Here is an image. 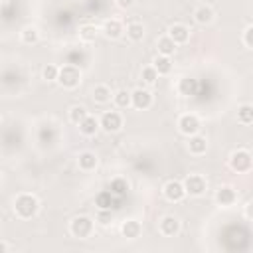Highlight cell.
<instances>
[{"mask_svg": "<svg viewBox=\"0 0 253 253\" xmlns=\"http://www.w3.org/2000/svg\"><path fill=\"white\" fill-rule=\"evenodd\" d=\"M40 210V202L34 194H20L16 200H14V211L18 217L22 219H30L38 213Z\"/></svg>", "mask_w": 253, "mask_h": 253, "instance_id": "6da1fadb", "label": "cell"}, {"mask_svg": "<svg viewBox=\"0 0 253 253\" xmlns=\"http://www.w3.org/2000/svg\"><path fill=\"white\" fill-rule=\"evenodd\" d=\"M59 85H63L65 89H75L81 83V69L77 65L65 63L63 67H59V75H57Z\"/></svg>", "mask_w": 253, "mask_h": 253, "instance_id": "7a4b0ae2", "label": "cell"}, {"mask_svg": "<svg viewBox=\"0 0 253 253\" xmlns=\"http://www.w3.org/2000/svg\"><path fill=\"white\" fill-rule=\"evenodd\" d=\"M229 166L235 172H249L253 168V156H251V152H247L243 148L235 150L231 154V158H229Z\"/></svg>", "mask_w": 253, "mask_h": 253, "instance_id": "3957f363", "label": "cell"}, {"mask_svg": "<svg viewBox=\"0 0 253 253\" xmlns=\"http://www.w3.org/2000/svg\"><path fill=\"white\" fill-rule=\"evenodd\" d=\"M69 229H71V233H73L75 237L85 239V237H89V235L93 233V219L87 217V215H77V217L71 221Z\"/></svg>", "mask_w": 253, "mask_h": 253, "instance_id": "277c9868", "label": "cell"}, {"mask_svg": "<svg viewBox=\"0 0 253 253\" xmlns=\"http://www.w3.org/2000/svg\"><path fill=\"white\" fill-rule=\"evenodd\" d=\"M121 204H123V198H117L111 190H103L95 196V206L99 210H117L121 208Z\"/></svg>", "mask_w": 253, "mask_h": 253, "instance_id": "5b68a950", "label": "cell"}, {"mask_svg": "<svg viewBox=\"0 0 253 253\" xmlns=\"http://www.w3.org/2000/svg\"><path fill=\"white\" fill-rule=\"evenodd\" d=\"M178 128H180L182 134H188V136L198 134V130H200V119L196 115H192V113L182 115L178 119Z\"/></svg>", "mask_w": 253, "mask_h": 253, "instance_id": "8992f818", "label": "cell"}, {"mask_svg": "<svg viewBox=\"0 0 253 253\" xmlns=\"http://www.w3.org/2000/svg\"><path fill=\"white\" fill-rule=\"evenodd\" d=\"M184 188H186V194L190 196H202L206 192V180L200 174H190L184 180Z\"/></svg>", "mask_w": 253, "mask_h": 253, "instance_id": "52a82bcc", "label": "cell"}, {"mask_svg": "<svg viewBox=\"0 0 253 253\" xmlns=\"http://www.w3.org/2000/svg\"><path fill=\"white\" fill-rule=\"evenodd\" d=\"M101 126H103L107 132H117V130L123 126V117H121V113H117V111H107V113L101 117Z\"/></svg>", "mask_w": 253, "mask_h": 253, "instance_id": "ba28073f", "label": "cell"}, {"mask_svg": "<svg viewBox=\"0 0 253 253\" xmlns=\"http://www.w3.org/2000/svg\"><path fill=\"white\" fill-rule=\"evenodd\" d=\"M164 196H166L168 202H182L184 196H186V188H184V184H180L176 180H170L164 186Z\"/></svg>", "mask_w": 253, "mask_h": 253, "instance_id": "9c48e42d", "label": "cell"}, {"mask_svg": "<svg viewBox=\"0 0 253 253\" xmlns=\"http://www.w3.org/2000/svg\"><path fill=\"white\" fill-rule=\"evenodd\" d=\"M152 105V95L146 89H134L132 91V107L138 111H144Z\"/></svg>", "mask_w": 253, "mask_h": 253, "instance_id": "30bf717a", "label": "cell"}, {"mask_svg": "<svg viewBox=\"0 0 253 253\" xmlns=\"http://www.w3.org/2000/svg\"><path fill=\"white\" fill-rule=\"evenodd\" d=\"M178 231H180V219H178V217H174V215L162 217V221H160V233H162V235L174 237Z\"/></svg>", "mask_w": 253, "mask_h": 253, "instance_id": "8fae6325", "label": "cell"}, {"mask_svg": "<svg viewBox=\"0 0 253 253\" xmlns=\"http://www.w3.org/2000/svg\"><path fill=\"white\" fill-rule=\"evenodd\" d=\"M215 200H217L219 206H233L235 200H237V194H235V190L231 186H221L217 190V194H215Z\"/></svg>", "mask_w": 253, "mask_h": 253, "instance_id": "7c38bea8", "label": "cell"}, {"mask_svg": "<svg viewBox=\"0 0 253 253\" xmlns=\"http://www.w3.org/2000/svg\"><path fill=\"white\" fill-rule=\"evenodd\" d=\"M168 36H170L176 43H186L188 38H190V30H188L184 24H174V26H170Z\"/></svg>", "mask_w": 253, "mask_h": 253, "instance_id": "4fadbf2b", "label": "cell"}, {"mask_svg": "<svg viewBox=\"0 0 253 253\" xmlns=\"http://www.w3.org/2000/svg\"><path fill=\"white\" fill-rule=\"evenodd\" d=\"M65 61H67V63H71V65L81 67L83 63H87V53H85V49H83V47H73V49H69V51H67Z\"/></svg>", "mask_w": 253, "mask_h": 253, "instance_id": "5bb4252c", "label": "cell"}, {"mask_svg": "<svg viewBox=\"0 0 253 253\" xmlns=\"http://www.w3.org/2000/svg\"><path fill=\"white\" fill-rule=\"evenodd\" d=\"M178 91H180V95H186V97L196 95V93H198V79L182 77V79L178 81Z\"/></svg>", "mask_w": 253, "mask_h": 253, "instance_id": "9a60e30c", "label": "cell"}, {"mask_svg": "<svg viewBox=\"0 0 253 253\" xmlns=\"http://www.w3.org/2000/svg\"><path fill=\"white\" fill-rule=\"evenodd\" d=\"M140 231H142V227H140V223H138L136 219H126V221L121 225V233H123L126 239H134V237H138Z\"/></svg>", "mask_w": 253, "mask_h": 253, "instance_id": "2e32d148", "label": "cell"}, {"mask_svg": "<svg viewBox=\"0 0 253 253\" xmlns=\"http://www.w3.org/2000/svg\"><path fill=\"white\" fill-rule=\"evenodd\" d=\"M38 138H40L42 144H53L57 140V130L51 125H43L38 130Z\"/></svg>", "mask_w": 253, "mask_h": 253, "instance_id": "e0dca14e", "label": "cell"}, {"mask_svg": "<svg viewBox=\"0 0 253 253\" xmlns=\"http://www.w3.org/2000/svg\"><path fill=\"white\" fill-rule=\"evenodd\" d=\"M188 148H190L192 154H198V156L204 154L206 148H208V140H206V136L192 134V136H190V142H188Z\"/></svg>", "mask_w": 253, "mask_h": 253, "instance_id": "ac0fdd59", "label": "cell"}, {"mask_svg": "<svg viewBox=\"0 0 253 253\" xmlns=\"http://www.w3.org/2000/svg\"><path fill=\"white\" fill-rule=\"evenodd\" d=\"M99 126H101V121H97V119L91 117V115H87V119H85L83 123H79V130H81L85 136H93V134L99 130Z\"/></svg>", "mask_w": 253, "mask_h": 253, "instance_id": "d6986e66", "label": "cell"}, {"mask_svg": "<svg viewBox=\"0 0 253 253\" xmlns=\"http://www.w3.org/2000/svg\"><path fill=\"white\" fill-rule=\"evenodd\" d=\"M103 32H105L107 38H119V36L123 34V24H121L119 20H115V18L105 20V24H103Z\"/></svg>", "mask_w": 253, "mask_h": 253, "instance_id": "ffe728a7", "label": "cell"}, {"mask_svg": "<svg viewBox=\"0 0 253 253\" xmlns=\"http://www.w3.org/2000/svg\"><path fill=\"white\" fill-rule=\"evenodd\" d=\"M109 190H111L117 198H123V200H125V196L128 194V182H126L125 178H115V180H111Z\"/></svg>", "mask_w": 253, "mask_h": 253, "instance_id": "44dd1931", "label": "cell"}, {"mask_svg": "<svg viewBox=\"0 0 253 253\" xmlns=\"http://www.w3.org/2000/svg\"><path fill=\"white\" fill-rule=\"evenodd\" d=\"M176 42L170 38V36H162L160 40H158V53L160 55H172L174 51H176Z\"/></svg>", "mask_w": 253, "mask_h": 253, "instance_id": "7402d4cb", "label": "cell"}, {"mask_svg": "<svg viewBox=\"0 0 253 253\" xmlns=\"http://www.w3.org/2000/svg\"><path fill=\"white\" fill-rule=\"evenodd\" d=\"M77 162H79V168L81 170H95L99 160H97V156L93 152H81Z\"/></svg>", "mask_w": 253, "mask_h": 253, "instance_id": "603a6c76", "label": "cell"}, {"mask_svg": "<svg viewBox=\"0 0 253 253\" xmlns=\"http://www.w3.org/2000/svg\"><path fill=\"white\" fill-rule=\"evenodd\" d=\"M194 18H196L198 24L206 26V24H210V22L213 20V10H211L210 6H200V8L194 12Z\"/></svg>", "mask_w": 253, "mask_h": 253, "instance_id": "cb8c5ba5", "label": "cell"}, {"mask_svg": "<svg viewBox=\"0 0 253 253\" xmlns=\"http://www.w3.org/2000/svg\"><path fill=\"white\" fill-rule=\"evenodd\" d=\"M113 99H115V105H117L119 109H126V107L132 105V93H128L126 89L117 91V93L113 95Z\"/></svg>", "mask_w": 253, "mask_h": 253, "instance_id": "d4e9b609", "label": "cell"}, {"mask_svg": "<svg viewBox=\"0 0 253 253\" xmlns=\"http://www.w3.org/2000/svg\"><path fill=\"white\" fill-rule=\"evenodd\" d=\"M154 67L158 71V75H168L172 71V61H170V55H158L154 59Z\"/></svg>", "mask_w": 253, "mask_h": 253, "instance_id": "484cf974", "label": "cell"}, {"mask_svg": "<svg viewBox=\"0 0 253 253\" xmlns=\"http://www.w3.org/2000/svg\"><path fill=\"white\" fill-rule=\"evenodd\" d=\"M237 121L241 123V125H251L253 123V105H241L239 109H237Z\"/></svg>", "mask_w": 253, "mask_h": 253, "instance_id": "4316f807", "label": "cell"}, {"mask_svg": "<svg viewBox=\"0 0 253 253\" xmlns=\"http://www.w3.org/2000/svg\"><path fill=\"white\" fill-rule=\"evenodd\" d=\"M97 34H99V30H97V26H93V24H85V26H81L79 28V38L83 40V42H95V38H97Z\"/></svg>", "mask_w": 253, "mask_h": 253, "instance_id": "83f0119b", "label": "cell"}, {"mask_svg": "<svg viewBox=\"0 0 253 253\" xmlns=\"http://www.w3.org/2000/svg\"><path fill=\"white\" fill-rule=\"evenodd\" d=\"M93 99H95V103H109L111 101V89L107 87V85H97L95 89H93Z\"/></svg>", "mask_w": 253, "mask_h": 253, "instance_id": "f1b7e54d", "label": "cell"}, {"mask_svg": "<svg viewBox=\"0 0 253 253\" xmlns=\"http://www.w3.org/2000/svg\"><path fill=\"white\" fill-rule=\"evenodd\" d=\"M126 36H128L132 42H140L142 36H144V28H142V24H138V22H130V24L126 26Z\"/></svg>", "mask_w": 253, "mask_h": 253, "instance_id": "f546056e", "label": "cell"}, {"mask_svg": "<svg viewBox=\"0 0 253 253\" xmlns=\"http://www.w3.org/2000/svg\"><path fill=\"white\" fill-rule=\"evenodd\" d=\"M38 40H40V32H38L34 26H28V28L22 30V42H24V43L34 45V43H38Z\"/></svg>", "mask_w": 253, "mask_h": 253, "instance_id": "4dcf8cb0", "label": "cell"}, {"mask_svg": "<svg viewBox=\"0 0 253 253\" xmlns=\"http://www.w3.org/2000/svg\"><path fill=\"white\" fill-rule=\"evenodd\" d=\"M69 119H71V123H75V125L83 123V121L87 119V111H85V107H81V105L71 107V111H69Z\"/></svg>", "mask_w": 253, "mask_h": 253, "instance_id": "1f68e13d", "label": "cell"}, {"mask_svg": "<svg viewBox=\"0 0 253 253\" xmlns=\"http://www.w3.org/2000/svg\"><path fill=\"white\" fill-rule=\"evenodd\" d=\"M57 75H59V67L57 65L49 63V65L43 67V79L45 81H57Z\"/></svg>", "mask_w": 253, "mask_h": 253, "instance_id": "d6a6232c", "label": "cell"}, {"mask_svg": "<svg viewBox=\"0 0 253 253\" xmlns=\"http://www.w3.org/2000/svg\"><path fill=\"white\" fill-rule=\"evenodd\" d=\"M142 79H144L148 85L156 83V79H158V71H156V67H154V65L144 67V69H142Z\"/></svg>", "mask_w": 253, "mask_h": 253, "instance_id": "836d02e7", "label": "cell"}, {"mask_svg": "<svg viewBox=\"0 0 253 253\" xmlns=\"http://www.w3.org/2000/svg\"><path fill=\"white\" fill-rule=\"evenodd\" d=\"M111 219H113L111 210H99V221H101L103 225H109V223H111Z\"/></svg>", "mask_w": 253, "mask_h": 253, "instance_id": "e575fe53", "label": "cell"}, {"mask_svg": "<svg viewBox=\"0 0 253 253\" xmlns=\"http://www.w3.org/2000/svg\"><path fill=\"white\" fill-rule=\"evenodd\" d=\"M243 43L247 47H253V26H249L245 32H243Z\"/></svg>", "mask_w": 253, "mask_h": 253, "instance_id": "d590c367", "label": "cell"}, {"mask_svg": "<svg viewBox=\"0 0 253 253\" xmlns=\"http://www.w3.org/2000/svg\"><path fill=\"white\" fill-rule=\"evenodd\" d=\"M132 4H134V0H117V6H119V8H123V10L130 8Z\"/></svg>", "mask_w": 253, "mask_h": 253, "instance_id": "8d00e7d4", "label": "cell"}, {"mask_svg": "<svg viewBox=\"0 0 253 253\" xmlns=\"http://www.w3.org/2000/svg\"><path fill=\"white\" fill-rule=\"evenodd\" d=\"M245 217H247L249 221H253V204H247V208H245Z\"/></svg>", "mask_w": 253, "mask_h": 253, "instance_id": "74e56055", "label": "cell"}, {"mask_svg": "<svg viewBox=\"0 0 253 253\" xmlns=\"http://www.w3.org/2000/svg\"><path fill=\"white\" fill-rule=\"evenodd\" d=\"M6 251H8V245L2 241V243H0V253H6Z\"/></svg>", "mask_w": 253, "mask_h": 253, "instance_id": "f35d334b", "label": "cell"}]
</instances>
